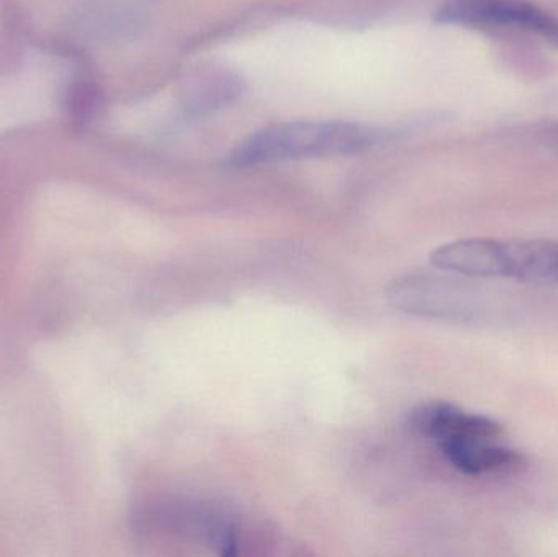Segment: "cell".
Returning <instances> with one entry per match:
<instances>
[{
    "instance_id": "cell-1",
    "label": "cell",
    "mask_w": 558,
    "mask_h": 557,
    "mask_svg": "<svg viewBox=\"0 0 558 557\" xmlns=\"http://www.w3.org/2000/svg\"><path fill=\"white\" fill-rule=\"evenodd\" d=\"M389 133L351 121H288L255 131L235 146L229 162L238 167L289 160L354 156L383 144Z\"/></svg>"
},
{
    "instance_id": "cell-4",
    "label": "cell",
    "mask_w": 558,
    "mask_h": 557,
    "mask_svg": "<svg viewBox=\"0 0 558 557\" xmlns=\"http://www.w3.org/2000/svg\"><path fill=\"white\" fill-rule=\"evenodd\" d=\"M390 306L413 316L452 323H478L492 313L490 294L454 278L407 275L386 290Z\"/></svg>"
},
{
    "instance_id": "cell-3",
    "label": "cell",
    "mask_w": 558,
    "mask_h": 557,
    "mask_svg": "<svg viewBox=\"0 0 558 557\" xmlns=\"http://www.w3.org/2000/svg\"><path fill=\"white\" fill-rule=\"evenodd\" d=\"M439 270L471 278L558 284V242L541 239H461L435 249Z\"/></svg>"
},
{
    "instance_id": "cell-5",
    "label": "cell",
    "mask_w": 558,
    "mask_h": 557,
    "mask_svg": "<svg viewBox=\"0 0 558 557\" xmlns=\"http://www.w3.org/2000/svg\"><path fill=\"white\" fill-rule=\"evenodd\" d=\"M435 20L471 29H517L558 43V22L526 0H446Z\"/></svg>"
},
{
    "instance_id": "cell-2",
    "label": "cell",
    "mask_w": 558,
    "mask_h": 557,
    "mask_svg": "<svg viewBox=\"0 0 558 557\" xmlns=\"http://www.w3.org/2000/svg\"><path fill=\"white\" fill-rule=\"evenodd\" d=\"M412 425L439 445L452 468L469 476L500 473L523 463L521 455L504 444L505 432L498 422L448 402L422 405L413 412Z\"/></svg>"
}]
</instances>
